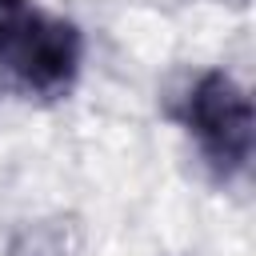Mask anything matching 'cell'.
<instances>
[{"mask_svg":"<svg viewBox=\"0 0 256 256\" xmlns=\"http://www.w3.org/2000/svg\"><path fill=\"white\" fill-rule=\"evenodd\" d=\"M188 120L204 148L224 160V168H240L252 152V104L228 76H208L196 84L188 100Z\"/></svg>","mask_w":256,"mask_h":256,"instance_id":"6da1fadb","label":"cell"}]
</instances>
